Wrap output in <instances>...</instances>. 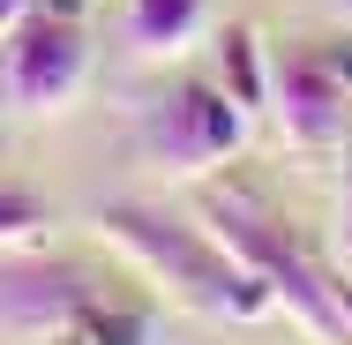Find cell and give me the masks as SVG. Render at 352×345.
Segmentation results:
<instances>
[{
    "mask_svg": "<svg viewBox=\"0 0 352 345\" xmlns=\"http://www.w3.org/2000/svg\"><path fill=\"white\" fill-rule=\"evenodd\" d=\"M60 345H75V338H60Z\"/></svg>",
    "mask_w": 352,
    "mask_h": 345,
    "instance_id": "obj_16",
    "label": "cell"
},
{
    "mask_svg": "<svg viewBox=\"0 0 352 345\" xmlns=\"http://www.w3.org/2000/svg\"><path fill=\"white\" fill-rule=\"evenodd\" d=\"M90 300H105V293L75 263H0V338H23V345L68 338Z\"/></svg>",
    "mask_w": 352,
    "mask_h": 345,
    "instance_id": "obj_6",
    "label": "cell"
},
{
    "mask_svg": "<svg viewBox=\"0 0 352 345\" xmlns=\"http://www.w3.org/2000/svg\"><path fill=\"white\" fill-rule=\"evenodd\" d=\"M203 225H210L217 240H225L248 271L278 293V308H285L315 345H352L345 308H338V285L307 263L300 233H292L263 196H248V188H210V196H203Z\"/></svg>",
    "mask_w": 352,
    "mask_h": 345,
    "instance_id": "obj_2",
    "label": "cell"
},
{
    "mask_svg": "<svg viewBox=\"0 0 352 345\" xmlns=\"http://www.w3.org/2000/svg\"><path fill=\"white\" fill-rule=\"evenodd\" d=\"M75 345H142V315H128V308H113V300H90L82 315H75Z\"/></svg>",
    "mask_w": 352,
    "mask_h": 345,
    "instance_id": "obj_9",
    "label": "cell"
},
{
    "mask_svg": "<svg viewBox=\"0 0 352 345\" xmlns=\"http://www.w3.org/2000/svg\"><path fill=\"white\" fill-rule=\"evenodd\" d=\"M217 83H225V98H232L240 113H263V105H270V61H263V38H255L248 23H232V30L217 38Z\"/></svg>",
    "mask_w": 352,
    "mask_h": 345,
    "instance_id": "obj_8",
    "label": "cell"
},
{
    "mask_svg": "<svg viewBox=\"0 0 352 345\" xmlns=\"http://www.w3.org/2000/svg\"><path fill=\"white\" fill-rule=\"evenodd\" d=\"M38 8H45V0H0V38H8L23 15H38Z\"/></svg>",
    "mask_w": 352,
    "mask_h": 345,
    "instance_id": "obj_13",
    "label": "cell"
},
{
    "mask_svg": "<svg viewBox=\"0 0 352 345\" xmlns=\"http://www.w3.org/2000/svg\"><path fill=\"white\" fill-rule=\"evenodd\" d=\"M338 263L352 271V165H345V196H338Z\"/></svg>",
    "mask_w": 352,
    "mask_h": 345,
    "instance_id": "obj_11",
    "label": "cell"
},
{
    "mask_svg": "<svg viewBox=\"0 0 352 345\" xmlns=\"http://www.w3.org/2000/svg\"><path fill=\"white\" fill-rule=\"evenodd\" d=\"M270 113H278L285 143L307 150V158H338L352 143V90L330 75L322 53H285V61H270Z\"/></svg>",
    "mask_w": 352,
    "mask_h": 345,
    "instance_id": "obj_5",
    "label": "cell"
},
{
    "mask_svg": "<svg viewBox=\"0 0 352 345\" xmlns=\"http://www.w3.org/2000/svg\"><path fill=\"white\" fill-rule=\"evenodd\" d=\"M82 75H90V30L75 15L38 8L0 38V83H8V98L23 113H60L82 90Z\"/></svg>",
    "mask_w": 352,
    "mask_h": 345,
    "instance_id": "obj_3",
    "label": "cell"
},
{
    "mask_svg": "<svg viewBox=\"0 0 352 345\" xmlns=\"http://www.w3.org/2000/svg\"><path fill=\"white\" fill-rule=\"evenodd\" d=\"M142 143H150L157 165L203 180L210 165H225V158L248 143V113L225 98V83H180L173 98L150 105V136H142Z\"/></svg>",
    "mask_w": 352,
    "mask_h": 345,
    "instance_id": "obj_4",
    "label": "cell"
},
{
    "mask_svg": "<svg viewBox=\"0 0 352 345\" xmlns=\"http://www.w3.org/2000/svg\"><path fill=\"white\" fill-rule=\"evenodd\" d=\"M330 285H338V308H345V331H352V285L345 278H330Z\"/></svg>",
    "mask_w": 352,
    "mask_h": 345,
    "instance_id": "obj_14",
    "label": "cell"
},
{
    "mask_svg": "<svg viewBox=\"0 0 352 345\" xmlns=\"http://www.w3.org/2000/svg\"><path fill=\"white\" fill-rule=\"evenodd\" d=\"M98 233H105L165 300H180L188 315L263 323V315L278 308V293L248 271L203 218H173V210H150V203H105L98 210Z\"/></svg>",
    "mask_w": 352,
    "mask_h": 345,
    "instance_id": "obj_1",
    "label": "cell"
},
{
    "mask_svg": "<svg viewBox=\"0 0 352 345\" xmlns=\"http://www.w3.org/2000/svg\"><path fill=\"white\" fill-rule=\"evenodd\" d=\"M322 61H330V75L352 90V30H345V38H330V53H322Z\"/></svg>",
    "mask_w": 352,
    "mask_h": 345,
    "instance_id": "obj_12",
    "label": "cell"
},
{
    "mask_svg": "<svg viewBox=\"0 0 352 345\" xmlns=\"http://www.w3.org/2000/svg\"><path fill=\"white\" fill-rule=\"evenodd\" d=\"M210 30V0H128V38L142 61H180L188 45H203Z\"/></svg>",
    "mask_w": 352,
    "mask_h": 345,
    "instance_id": "obj_7",
    "label": "cell"
},
{
    "mask_svg": "<svg viewBox=\"0 0 352 345\" xmlns=\"http://www.w3.org/2000/svg\"><path fill=\"white\" fill-rule=\"evenodd\" d=\"M45 225V203L23 196V188H0V240H30Z\"/></svg>",
    "mask_w": 352,
    "mask_h": 345,
    "instance_id": "obj_10",
    "label": "cell"
},
{
    "mask_svg": "<svg viewBox=\"0 0 352 345\" xmlns=\"http://www.w3.org/2000/svg\"><path fill=\"white\" fill-rule=\"evenodd\" d=\"M338 23H345V30H352V0H338Z\"/></svg>",
    "mask_w": 352,
    "mask_h": 345,
    "instance_id": "obj_15",
    "label": "cell"
}]
</instances>
